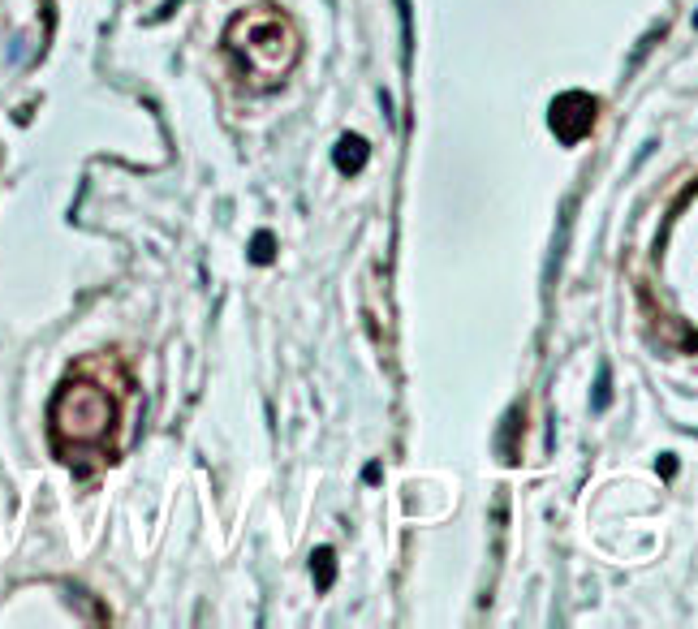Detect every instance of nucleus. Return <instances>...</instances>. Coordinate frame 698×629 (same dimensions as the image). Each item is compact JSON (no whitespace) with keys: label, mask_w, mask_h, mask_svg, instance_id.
<instances>
[{"label":"nucleus","mask_w":698,"mask_h":629,"mask_svg":"<svg viewBox=\"0 0 698 629\" xmlns=\"http://www.w3.org/2000/svg\"><path fill=\"white\" fill-rule=\"evenodd\" d=\"M272 250H276V246H272V233H259V237H255V246H251V259H255V263H263V259L272 255Z\"/></svg>","instance_id":"423d86ee"},{"label":"nucleus","mask_w":698,"mask_h":629,"mask_svg":"<svg viewBox=\"0 0 698 629\" xmlns=\"http://www.w3.org/2000/svg\"><path fill=\"white\" fill-rule=\"evenodd\" d=\"M336 164H341L345 172H358V168L366 164V142H362L358 134H345L341 147H336Z\"/></svg>","instance_id":"20e7f679"},{"label":"nucleus","mask_w":698,"mask_h":629,"mask_svg":"<svg viewBox=\"0 0 698 629\" xmlns=\"http://www.w3.org/2000/svg\"><path fill=\"white\" fill-rule=\"evenodd\" d=\"M229 47H237L242 61L251 69H263V73H272V78H285V73L293 69V57H297V35H293V27L281 13L251 9L242 22H233Z\"/></svg>","instance_id":"f257e3e1"},{"label":"nucleus","mask_w":698,"mask_h":629,"mask_svg":"<svg viewBox=\"0 0 698 629\" xmlns=\"http://www.w3.org/2000/svg\"><path fill=\"white\" fill-rule=\"evenodd\" d=\"M672 470H677V457L664 452V457H660V474H664V479H672Z\"/></svg>","instance_id":"6e6552de"},{"label":"nucleus","mask_w":698,"mask_h":629,"mask_svg":"<svg viewBox=\"0 0 698 629\" xmlns=\"http://www.w3.org/2000/svg\"><path fill=\"white\" fill-rule=\"evenodd\" d=\"M694 27H698V17H694Z\"/></svg>","instance_id":"1a4fd4ad"},{"label":"nucleus","mask_w":698,"mask_h":629,"mask_svg":"<svg viewBox=\"0 0 698 629\" xmlns=\"http://www.w3.org/2000/svg\"><path fill=\"white\" fill-rule=\"evenodd\" d=\"M315 569H319V586H328V582H332V552H328V547L315 552Z\"/></svg>","instance_id":"39448f33"},{"label":"nucleus","mask_w":698,"mask_h":629,"mask_svg":"<svg viewBox=\"0 0 698 629\" xmlns=\"http://www.w3.org/2000/svg\"><path fill=\"white\" fill-rule=\"evenodd\" d=\"M52 427H57V436L69 440V444H95V440L112 436V427H117V406H112V397H108V392H99L95 384L73 380V384L57 397Z\"/></svg>","instance_id":"f03ea898"},{"label":"nucleus","mask_w":698,"mask_h":629,"mask_svg":"<svg viewBox=\"0 0 698 629\" xmlns=\"http://www.w3.org/2000/svg\"><path fill=\"white\" fill-rule=\"evenodd\" d=\"M608 406V371H600V380H595V410Z\"/></svg>","instance_id":"0eeeda50"},{"label":"nucleus","mask_w":698,"mask_h":629,"mask_svg":"<svg viewBox=\"0 0 698 629\" xmlns=\"http://www.w3.org/2000/svg\"><path fill=\"white\" fill-rule=\"evenodd\" d=\"M595 112L600 108H595V99L586 91H565V95L552 99V108H547V125L556 130L560 142H582L595 125Z\"/></svg>","instance_id":"7ed1b4c3"}]
</instances>
